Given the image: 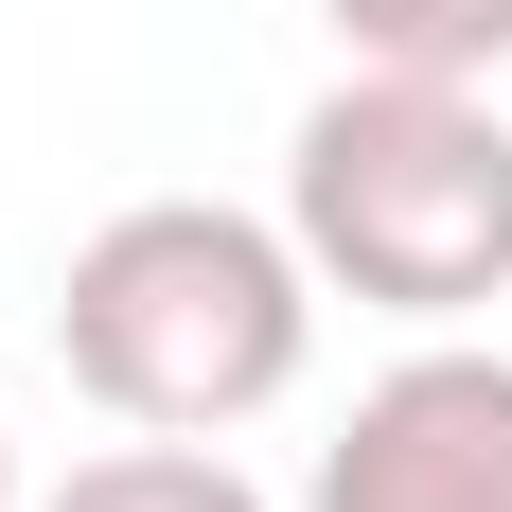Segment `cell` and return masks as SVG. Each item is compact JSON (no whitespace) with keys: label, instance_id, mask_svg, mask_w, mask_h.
<instances>
[{"label":"cell","instance_id":"cell-5","mask_svg":"<svg viewBox=\"0 0 512 512\" xmlns=\"http://www.w3.org/2000/svg\"><path fill=\"white\" fill-rule=\"evenodd\" d=\"M36 512H265V495H248L230 460H212V442H159V424H142L124 460H71Z\"/></svg>","mask_w":512,"mask_h":512},{"label":"cell","instance_id":"cell-1","mask_svg":"<svg viewBox=\"0 0 512 512\" xmlns=\"http://www.w3.org/2000/svg\"><path fill=\"white\" fill-rule=\"evenodd\" d=\"M53 354L106 424H159V442H230L248 407H283L318 354V265L301 230H265L230 195H142L106 212L71 283H53Z\"/></svg>","mask_w":512,"mask_h":512},{"label":"cell","instance_id":"cell-4","mask_svg":"<svg viewBox=\"0 0 512 512\" xmlns=\"http://www.w3.org/2000/svg\"><path fill=\"white\" fill-rule=\"evenodd\" d=\"M336 36H354V71H477L495 89L512 71V0H336Z\"/></svg>","mask_w":512,"mask_h":512},{"label":"cell","instance_id":"cell-6","mask_svg":"<svg viewBox=\"0 0 512 512\" xmlns=\"http://www.w3.org/2000/svg\"><path fill=\"white\" fill-rule=\"evenodd\" d=\"M0 512H18V442H0Z\"/></svg>","mask_w":512,"mask_h":512},{"label":"cell","instance_id":"cell-2","mask_svg":"<svg viewBox=\"0 0 512 512\" xmlns=\"http://www.w3.org/2000/svg\"><path fill=\"white\" fill-rule=\"evenodd\" d=\"M283 230L371 318H477L512 283V124L477 71H354L283 142Z\"/></svg>","mask_w":512,"mask_h":512},{"label":"cell","instance_id":"cell-3","mask_svg":"<svg viewBox=\"0 0 512 512\" xmlns=\"http://www.w3.org/2000/svg\"><path fill=\"white\" fill-rule=\"evenodd\" d=\"M301 512H512V354L424 336L407 371H371Z\"/></svg>","mask_w":512,"mask_h":512}]
</instances>
